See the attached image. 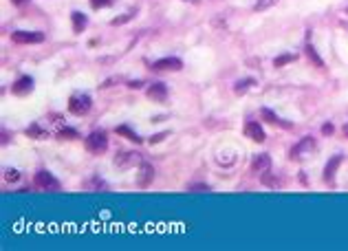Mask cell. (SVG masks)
Returning a JSON list of instances; mask_svg holds the SVG:
<instances>
[{
	"label": "cell",
	"mask_w": 348,
	"mask_h": 251,
	"mask_svg": "<svg viewBox=\"0 0 348 251\" xmlns=\"http://www.w3.org/2000/svg\"><path fill=\"white\" fill-rule=\"evenodd\" d=\"M152 179H154L152 165H150V163H143V161H141V163H139V170H137V185H139V187H148V185L152 183Z\"/></svg>",
	"instance_id": "52a82bcc"
},
{
	"label": "cell",
	"mask_w": 348,
	"mask_h": 251,
	"mask_svg": "<svg viewBox=\"0 0 348 251\" xmlns=\"http://www.w3.org/2000/svg\"><path fill=\"white\" fill-rule=\"evenodd\" d=\"M26 135H29V137H35V139H46V137H48L44 130H40L38 123H33L31 128H26Z\"/></svg>",
	"instance_id": "ffe728a7"
},
{
	"label": "cell",
	"mask_w": 348,
	"mask_h": 251,
	"mask_svg": "<svg viewBox=\"0 0 348 251\" xmlns=\"http://www.w3.org/2000/svg\"><path fill=\"white\" fill-rule=\"evenodd\" d=\"M141 163V157L137 152H121L115 157V165L119 167V170H128V167H135Z\"/></svg>",
	"instance_id": "8992f818"
},
{
	"label": "cell",
	"mask_w": 348,
	"mask_h": 251,
	"mask_svg": "<svg viewBox=\"0 0 348 251\" xmlns=\"http://www.w3.org/2000/svg\"><path fill=\"white\" fill-rule=\"evenodd\" d=\"M304 51H306V57H308V60L313 62V64L317 66V68H324V62H322V57L317 55L315 46H311V44H306V48H304Z\"/></svg>",
	"instance_id": "2e32d148"
},
{
	"label": "cell",
	"mask_w": 348,
	"mask_h": 251,
	"mask_svg": "<svg viewBox=\"0 0 348 251\" xmlns=\"http://www.w3.org/2000/svg\"><path fill=\"white\" fill-rule=\"evenodd\" d=\"M84 145L91 154H104L108 150V137H106L104 130H95L84 139Z\"/></svg>",
	"instance_id": "6da1fadb"
},
{
	"label": "cell",
	"mask_w": 348,
	"mask_h": 251,
	"mask_svg": "<svg viewBox=\"0 0 348 251\" xmlns=\"http://www.w3.org/2000/svg\"><path fill=\"white\" fill-rule=\"evenodd\" d=\"M18 179H20V172L18 170H7L4 172V181H9V183H16Z\"/></svg>",
	"instance_id": "603a6c76"
},
{
	"label": "cell",
	"mask_w": 348,
	"mask_h": 251,
	"mask_svg": "<svg viewBox=\"0 0 348 251\" xmlns=\"http://www.w3.org/2000/svg\"><path fill=\"white\" fill-rule=\"evenodd\" d=\"M183 62L179 57H163V60L152 62V70H181Z\"/></svg>",
	"instance_id": "ba28073f"
},
{
	"label": "cell",
	"mask_w": 348,
	"mask_h": 251,
	"mask_svg": "<svg viewBox=\"0 0 348 251\" xmlns=\"http://www.w3.org/2000/svg\"><path fill=\"white\" fill-rule=\"evenodd\" d=\"M245 135L249 137L251 141H255V143H262V141L267 139V137H264V130L260 128L258 121H249V123H247V126H245Z\"/></svg>",
	"instance_id": "7c38bea8"
},
{
	"label": "cell",
	"mask_w": 348,
	"mask_h": 251,
	"mask_svg": "<svg viewBox=\"0 0 348 251\" xmlns=\"http://www.w3.org/2000/svg\"><path fill=\"white\" fill-rule=\"evenodd\" d=\"M145 95H148V99L159 101V104H161V101H165V99H167V88H165V84L154 82V84H150V86H148Z\"/></svg>",
	"instance_id": "9c48e42d"
},
{
	"label": "cell",
	"mask_w": 348,
	"mask_h": 251,
	"mask_svg": "<svg viewBox=\"0 0 348 251\" xmlns=\"http://www.w3.org/2000/svg\"><path fill=\"white\" fill-rule=\"evenodd\" d=\"M11 40L16 44H40L44 42V33H40V31H13Z\"/></svg>",
	"instance_id": "5b68a950"
},
{
	"label": "cell",
	"mask_w": 348,
	"mask_h": 251,
	"mask_svg": "<svg viewBox=\"0 0 348 251\" xmlns=\"http://www.w3.org/2000/svg\"><path fill=\"white\" fill-rule=\"evenodd\" d=\"M295 53H284V55H280V57H276V60H273V66H276V68H280V66H284V64H289V62H293L295 60Z\"/></svg>",
	"instance_id": "ac0fdd59"
},
{
	"label": "cell",
	"mask_w": 348,
	"mask_h": 251,
	"mask_svg": "<svg viewBox=\"0 0 348 251\" xmlns=\"http://www.w3.org/2000/svg\"><path fill=\"white\" fill-rule=\"evenodd\" d=\"M128 20H132V13H123L121 18H115V20L110 22V24H113V26H117V24H123V22H128Z\"/></svg>",
	"instance_id": "d4e9b609"
},
{
	"label": "cell",
	"mask_w": 348,
	"mask_h": 251,
	"mask_svg": "<svg viewBox=\"0 0 348 251\" xmlns=\"http://www.w3.org/2000/svg\"><path fill=\"white\" fill-rule=\"evenodd\" d=\"M278 0H258V2L254 4V11H264V9H269V7H273Z\"/></svg>",
	"instance_id": "7402d4cb"
},
{
	"label": "cell",
	"mask_w": 348,
	"mask_h": 251,
	"mask_svg": "<svg viewBox=\"0 0 348 251\" xmlns=\"http://www.w3.org/2000/svg\"><path fill=\"white\" fill-rule=\"evenodd\" d=\"M113 4V0H91V7L93 9H106Z\"/></svg>",
	"instance_id": "cb8c5ba5"
},
{
	"label": "cell",
	"mask_w": 348,
	"mask_h": 251,
	"mask_svg": "<svg viewBox=\"0 0 348 251\" xmlns=\"http://www.w3.org/2000/svg\"><path fill=\"white\" fill-rule=\"evenodd\" d=\"M344 135L348 137V123H346V126H344Z\"/></svg>",
	"instance_id": "f1b7e54d"
},
{
	"label": "cell",
	"mask_w": 348,
	"mask_h": 251,
	"mask_svg": "<svg viewBox=\"0 0 348 251\" xmlns=\"http://www.w3.org/2000/svg\"><path fill=\"white\" fill-rule=\"evenodd\" d=\"M117 135H121V137H128V139H130V141H135V143H141V141H143V139H141L139 135H137V132H132V130H130V128H128V126H119V128H117Z\"/></svg>",
	"instance_id": "e0dca14e"
},
{
	"label": "cell",
	"mask_w": 348,
	"mask_h": 251,
	"mask_svg": "<svg viewBox=\"0 0 348 251\" xmlns=\"http://www.w3.org/2000/svg\"><path fill=\"white\" fill-rule=\"evenodd\" d=\"M254 79H242V82H236V86H233V92L236 95H242V92H247V88L254 86Z\"/></svg>",
	"instance_id": "d6986e66"
},
{
	"label": "cell",
	"mask_w": 348,
	"mask_h": 251,
	"mask_svg": "<svg viewBox=\"0 0 348 251\" xmlns=\"http://www.w3.org/2000/svg\"><path fill=\"white\" fill-rule=\"evenodd\" d=\"M313 150H315V141H313V137H304V139L300 141L293 150H291V159H293V161H302V159H306Z\"/></svg>",
	"instance_id": "277c9868"
},
{
	"label": "cell",
	"mask_w": 348,
	"mask_h": 251,
	"mask_svg": "<svg viewBox=\"0 0 348 251\" xmlns=\"http://www.w3.org/2000/svg\"><path fill=\"white\" fill-rule=\"evenodd\" d=\"M31 91H33V79H31V77L16 79V82H13V86H11V92H13V95H18V97L29 95Z\"/></svg>",
	"instance_id": "8fae6325"
},
{
	"label": "cell",
	"mask_w": 348,
	"mask_h": 251,
	"mask_svg": "<svg viewBox=\"0 0 348 251\" xmlns=\"http://www.w3.org/2000/svg\"><path fill=\"white\" fill-rule=\"evenodd\" d=\"M269 167H271V157H269V154H258V157H254V161H251V172H254V174H267Z\"/></svg>",
	"instance_id": "30bf717a"
},
{
	"label": "cell",
	"mask_w": 348,
	"mask_h": 251,
	"mask_svg": "<svg viewBox=\"0 0 348 251\" xmlns=\"http://www.w3.org/2000/svg\"><path fill=\"white\" fill-rule=\"evenodd\" d=\"M57 137H60V139H79V135L75 130H70V128H62V130L57 132Z\"/></svg>",
	"instance_id": "44dd1931"
},
{
	"label": "cell",
	"mask_w": 348,
	"mask_h": 251,
	"mask_svg": "<svg viewBox=\"0 0 348 251\" xmlns=\"http://www.w3.org/2000/svg\"><path fill=\"white\" fill-rule=\"evenodd\" d=\"M128 86H130V88H135V91H137V88H141V86H143V82H141V79H137V82H130Z\"/></svg>",
	"instance_id": "83f0119b"
},
{
	"label": "cell",
	"mask_w": 348,
	"mask_h": 251,
	"mask_svg": "<svg viewBox=\"0 0 348 251\" xmlns=\"http://www.w3.org/2000/svg\"><path fill=\"white\" fill-rule=\"evenodd\" d=\"M165 137H167V132H159V135H154L152 139H150V143H161Z\"/></svg>",
	"instance_id": "484cf974"
},
{
	"label": "cell",
	"mask_w": 348,
	"mask_h": 251,
	"mask_svg": "<svg viewBox=\"0 0 348 251\" xmlns=\"http://www.w3.org/2000/svg\"><path fill=\"white\" fill-rule=\"evenodd\" d=\"M11 2L13 4H20V2H24V0H11Z\"/></svg>",
	"instance_id": "f546056e"
},
{
	"label": "cell",
	"mask_w": 348,
	"mask_h": 251,
	"mask_svg": "<svg viewBox=\"0 0 348 251\" xmlns=\"http://www.w3.org/2000/svg\"><path fill=\"white\" fill-rule=\"evenodd\" d=\"M91 106H93L91 97L84 95V92H75V95L69 99V110L73 114H77V117H84V114L91 110Z\"/></svg>",
	"instance_id": "7a4b0ae2"
},
{
	"label": "cell",
	"mask_w": 348,
	"mask_h": 251,
	"mask_svg": "<svg viewBox=\"0 0 348 251\" xmlns=\"http://www.w3.org/2000/svg\"><path fill=\"white\" fill-rule=\"evenodd\" d=\"M189 2H198V0H189Z\"/></svg>",
	"instance_id": "4dcf8cb0"
},
{
	"label": "cell",
	"mask_w": 348,
	"mask_h": 251,
	"mask_svg": "<svg viewBox=\"0 0 348 251\" xmlns=\"http://www.w3.org/2000/svg\"><path fill=\"white\" fill-rule=\"evenodd\" d=\"M262 119H267L269 123H273V126H282V128H291V123H286V121H282L280 117H276V114L271 113L269 108H262Z\"/></svg>",
	"instance_id": "9a60e30c"
},
{
	"label": "cell",
	"mask_w": 348,
	"mask_h": 251,
	"mask_svg": "<svg viewBox=\"0 0 348 251\" xmlns=\"http://www.w3.org/2000/svg\"><path fill=\"white\" fill-rule=\"evenodd\" d=\"M333 123H326V126H322V132H324V135H333Z\"/></svg>",
	"instance_id": "4316f807"
},
{
	"label": "cell",
	"mask_w": 348,
	"mask_h": 251,
	"mask_svg": "<svg viewBox=\"0 0 348 251\" xmlns=\"http://www.w3.org/2000/svg\"><path fill=\"white\" fill-rule=\"evenodd\" d=\"M35 187L46 189V192H60V181L51 174V172H38L35 174Z\"/></svg>",
	"instance_id": "3957f363"
},
{
	"label": "cell",
	"mask_w": 348,
	"mask_h": 251,
	"mask_svg": "<svg viewBox=\"0 0 348 251\" xmlns=\"http://www.w3.org/2000/svg\"><path fill=\"white\" fill-rule=\"evenodd\" d=\"M70 20H73V31L75 33H82V31L86 29V24H88L86 16H84L82 11H73L70 13Z\"/></svg>",
	"instance_id": "5bb4252c"
},
{
	"label": "cell",
	"mask_w": 348,
	"mask_h": 251,
	"mask_svg": "<svg viewBox=\"0 0 348 251\" xmlns=\"http://www.w3.org/2000/svg\"><path fill=\"white\" fill-rule=\"evenodd\" d=\"M339 165H342V154H335V157L330 159V161L326 163V167H324V181L326 183H333L335 172H337Z\"/></svg>",
	"instance_id": "4fadbf2b"
}]
</instances>
